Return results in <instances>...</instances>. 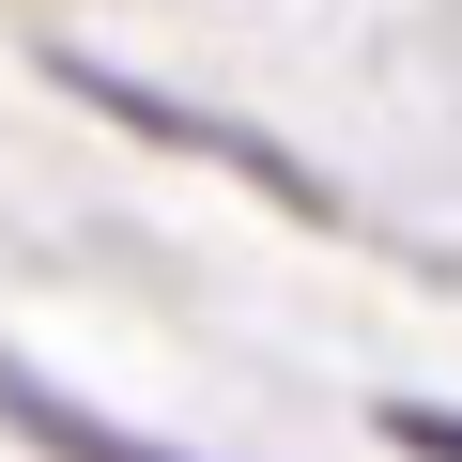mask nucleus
<instances>
[{
	"label": "nucleus",
	"instance_id": "1",
	"mask_svg": "<svg viewBox=\"0 0 462 462\" xmlns=\"http://www.w3.org/2000/svg\"><path fill=\"white\" fill-rule=\"evenodd\" d=\"M62 93H78V108H108V124H139V139H170V154H200V170H247L278 216L339 231V185H324V170H293V154H278V139H247V124H216V108H170V93H139V78H108V62H62Z\"/></svg>",
	"mask_w": 462,
	"mask_h": 462
},
{
	"label": "nucleus",
	"instance_id": "2",
	"mask_svg": "<svg viewBox=\"0 0 462 462\" xmlns=\"http://www.w3.org/2000/svg\"><path fill=\"white\" fill-rule=\"evenodd\" d=\"M0 416H16V431H32L47 462H185V447H139V431H108V416H78V401H62V385H32L16 355H0Z\"/></svg>",
	"mask_w": 462,
	"mask_h": 462
},
{
	"label": "nucleus",
	"instance_id": "3",
	"mask_svg": "<svg viewBox=\"0 0 462 462\" xmlns=\"http://www.w3.org/2000/svg\"><path fill=\"white\" fill-rule=\"evenodd\" d=\"M385 447H416V462H462V401H385Z\"/></svg>",
	"mask_w": 462,
	"mask_h": 462
}]
</instances>
